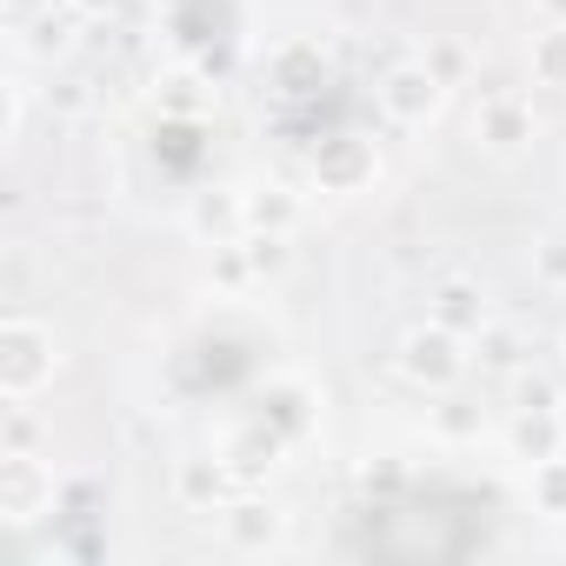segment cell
<instances>
[{
	"label": "cell",
	"mask_w": 566,
	"mask_h": 566,
	"mask_svg": "<svg viewBox=\"0 0 566 566\" xmlns=\"http://www.w3.org/2000/svg\"><path fill=\"white\" fill-rule=\"evenodd\" d=\"M48 380H54V340L34 321H8L0 327V387H8V400H28Z\"/></svg>",
	"instance_id": "cell-1"
},
{
	"label": "cell",
	"mask_w": 566,
	"mask_h": 566,
	"mask_svg": "<svg viewBox=\"0 0 566 566\" xmlns=\"http://www.w3.org/2000/svg\"><path fill=\"white\" fill-rule=\"evenodd\" d=\"M400 367H407V380H420V387H447V380H460V367H467V354H460V334L453 327H420V334H407V347H400Z\"/></svg>",
	"instance_id": "cell-2"
},
{
	"label": "cell",
	"mask_w": 566,
	"mask_h": 566,
	"mask_svg": "<svg viewBox=\"0 0 566 566\" xmlns=\"http://www.w3.org/2000/svg\"><path fill=\"white\" fill-rule=\"evenodd\" d=\"M41 500H54V480L41 473V460L34 453H8V467H0V513L28 526L41 513Z\"/></svg>",
	"instance_id": "cell-3"
},
{
	"label": "cell",
	"mask_w": 566,
	"mask_h": 566,
	"mask_svg": "<svg viewBox=\"0 0 566 566\" xmlns=\"http://www.w3.org/2000/svg\"><path fill=\"white\" fill-rule=\"evenodd\" d=\"M473 134H480L493 154H513V147H526V140L539 134V120H533V107H526V101H513V94H493V101L480 107Z\"/></svg>",
	"instance_id": "cell-4"
},
{
	"label": "cell",
	"mask_w": 566,
	"mask_h": 566,
	"mask_svg": "<svg viewBox=\"0 0 566 566\" xmlns=\"http://www.w3.org/2000/svg\"><path fill=\"white\" fill-rule=\"evenodd\" d=\"M440 87H447V81H440L433 67H400V74L380 87V101H387L394 120H427V114L440 107Z\"/></svg>",
	"instance_id": "cell-5"
},
{
	"label": "cell",
	"mask_w": 566,
	"mask_h": 566,
	"mask_svg": "<svg viewBox=\"0 0 566 566\" xmlns=\"http://www.w3.org/2000/svg\"><path fill=\"white\" fill-rule=\"evenodd\" d=\"M433 314H440V327H453V334H480L486 327V301L473 294V287H440V301H433Z\"/></svg>",
	"instance_id": "cell-6"
},
{
	"label": "cell",
	"mask_w": 566,
	"mask_h": 566,
	"mask_svg": "<svg viewBox=\"0 0 566 566\" xmlns=\"http://www.w3.org/2000/svg\"><path fill=\"white\" fill-rule=\"evenodd\" d=\"M559 440H566V433H559V413H520V420H513V447H520L533 467H539V460H553V453H559Z\"/></svg>",
	"instance_id": "cell-7"
},
{
	"label": "cell",
	"mask_w": 566,
	"mask_h": 566,
	"mask_svg": "<svg viewBox=\"0 0 566 566\" xmlns=\"http://www.w3.org/2000/svg\"><path fill=\"white\" fill-rule=\"evenodd\" d=\"M473 340H480V360H486L493 374H513V367L526 360V347H520V334H513V327H493V321H486Z\"/></svg>",
	"instance_id": "cell-8"
},
{
	"label": "cell",
	"mask_w": 566,
	"mask_h": 566,
	"mask_svg": "<svg viewBox=\"0 0 566 566\" xmlns=\"http://www.w3.org/2000/svg\"><path fill=\"white\" fill-rule=\"evenodd\" d=\"M533 74H539L546 87H566V21L533 41Z\"/></svg>",
	"instance_id": "cell-9"
},
{
	"label": "cell",
	"mask_w": 566,
	"mask_h": 566,
	"mask_svg": "<svg viewBox=\"0 0 566 566\" xmlns=\"http://www.w3.org/2000/svg\"><path fill=\"white\" fill-rule=\"evenodd\" d=\"M247 220H253V227H273V233H287V227L301 220V207L280 193V187H266V193H253V200H247Z\"/></svg>",
	"instance_id": "cell-10"
},
{
	"label": "cell",
	"mask_w": 566,
	"mask_h": 566,
	"mask_svg": "<svg viewBox=\"0 0 566 566\" xmlns=\"http://www.w3.org/2000/svg\"><path fill=\"white\" fill-rule=\"evenodd\" d=\"M227 533H233V546H266V539L280 533V520H273L266 506H233V513H227Z\"/></svg>",
	"instance_id": "cell-11"
},
{
	"label": "cell",
	"mask_w": 566,
	"mask_h": 566,
	"mask_svg": "<svg viewBox=\"0 0 566 566\" xmlns=\"http://www.w3.org/2000/svg\"><path fill=\"white\" fill-rule=\"evenodd\" d=\"M533 493H539V506H546V513H566V460H559V453H553V460H539Z\"/></svg>",
	"instance_id": "cell-12"
},
{
	"label": "cell",
	"mask_w": 566,
	"mask_h": 566,
	"mask_svg": "<svg viewBox=\"0 0 566 566\" xmlns=\"http://www.w3.org/2000/svg\"><path fill=\"white\" fill-rule=\"evenodd\" d=\"M34 54H67L74 48V34H67V21H54V14H41V34L28 41Z\"/></svg>",
	"instance_id": "cell-13"
},
{
	"label": "cell",
	"mask_w": 566,
	"mask_h": 566,
	"mask_svg": "<svg viewBox=\"0 0 566 566\" xmlns=\"http://www.w3.org/2000/svg\"><path fill=\"white\" fill-rule=\"evenodd\" d=\"M546 280H553V287H566V240L546 247Z\"/></svg>",
	"instance_id": "cell-14"
},
{
	"label": "cell",
	"mask_w": 566,
	"mask_h": 566,
	"mask_svg": "<svg viewBox=\"0 0 566 566\" xmlns=\"http://www.w3.org/2000/svg\"><path fill=\"white\" fill-rule=\"evenodd\" d=\"M539 8H546V14H553V21H566V0H539Z\"/></svg>",
	"instance_id": "cell-15"
},
{
	"label": "cell",
	"mask_w": 566,
	"mask_h": 566,
	"mask_svg": "<svg viewBox=\"0 0 566 566\" xmlns=\"http://www.w3.org/2000/svg\"><path fill=\"white\" fill-rule=\"evenodd\" d=\"M81 8H87V14H101V8H114V0H81Z\"/></svg>",
	"instance_id": "cell-16"
},
{
	"label": "cell",
	"mask_w": 566,
	"mask_h": 566,
	"mask_svg": "<svg viewBox=\"0 0 566 566\" xmlns=\"http://www.w3.org/2000/svg\"><path fill=\"white\" fill-rule=\"evenodd\" d=\"M34 8H41V0H14V14H34Z\"/></svg>",
	"instance_id": "cell-17"
}]
</instances>
